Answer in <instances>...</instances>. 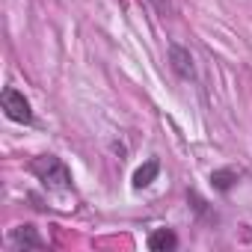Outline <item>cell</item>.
<instances>
[{
	"instance_id": "cell-1",
	"label": "cell",
	"mask_w": 252,
	"mask_h": 252,
	"mask_svg": "<svg viewBox=\"0 0 252 252\" xmlns=\"http://www.w3.org/2000/svg\"><path fill=\"white\" fill-rule=\"evenodd\" d=\"M30 172H33L48 190H68V187H71V172H68V166H65L60 158H54V155L36 158V160L30 163Z\"/></svg>"
},
{
	"instance_id": "cell-2",
	"label": "cell",
	"mask_w": 252,
	"mask_h": 252,
	"mask_svg": "<svg viewBox=\"0 0 252 252\" xmlns=\"http://www.w3.org/2000/svg\"><path fill=\"white\" fill-rule=\"evenodd\" d=\"M3 113H6V119H12L18 125H33V107L24 98V92H18L15 86L3 89Z\"/></svg>"
},
{
	"instance_id": "cell-3",
	"label": "cell",
	"mask_w": 252,
	"mask_h": 252,
	"mask_svg": "<svg viewBox=\"0 0 252 252\" xmlns=\"http://www.w3.org/2000/svg\"><path fill=\"white\" fill-rule=\"evenodd\" d=\"M169 65H172V71L181 77V80H193L196 77V65H193V54L187 51V48H181V45H169Z\"/></svg>"
},
{
	"instance_id": "cell-4",
	"label": "cell",
	"mask_w": 252,
	"mask_h": 252,
	"mask_svg": "<svg viewBox=\"0 0 252 252\" xmlns=\"http://www.w3.org/2000/svg\"><path fill=\"white\" fill-rule=\"evenodd\" d=\"M9 243H12L15 249H42V246H45V240L39 237V231H36L33 225H18V228L9 234Z\"/></svg>"
},
{
	"instance_id": "cell-5",
	"label": "cell",
	"mask_w": 252,
	"mask_h": 252,
	"mask_svg": "<svg viewBox=\"0 0 252 252\" xmlns=\"http://www.w3.org/2000/svg\"><path fill=\"white\" fill-rule=\"evenodd\" d=\"M175 246H178V237L169 228H155L149 234V249L152 252H166V249H175Z\"/></svg>"
},
{
	"instance_id": "cell-6",
	"label": "cell",
	"mask_w": 252,
	"mask_h": 252,
	"mask_svg": "<svg viewBox=\"0 0 252 252\" xmlns=\"http://www.w3.org/2000/svg\"><path fill=\"white\" fill-rule=\"evenodd\" d=\"M158 172H160V163H158V160H149L146 166H140V169L134 172V190H143V187H149V184L158 178Z\"/></svg>"
},
{
	"instance_id": "cell-7",
	"label": "cell",
	"mask_w": 252,
	"mask_h": 252,
	"mask_svg": "<svg viewBox=\"0 0 252 252\" xmlns=\"http://www.w3.org/2000/svg\"><path fill=\"white\" fill-rule=\"evenodd\" d=\"M237 181V169H217V172H211V184L217 187V190H228L231 184Z\"/></svg>"
},
{
	"instance_id": "cell-8",
	"label": "cell",
	"mask_w": 252,
	"mask_h": 252,
	"mask_svg": "<svg viewBox=\"0 0 252 252\" xmlns=\"http://www.w3.org/2000/svg\"><path fill=\"white\" fill-rule=\"evenodd\" d=\"M152 3H155V9H158V12H163V15L172 9V3H169V0H152Z\"/></svg>"
}]
</instances>
